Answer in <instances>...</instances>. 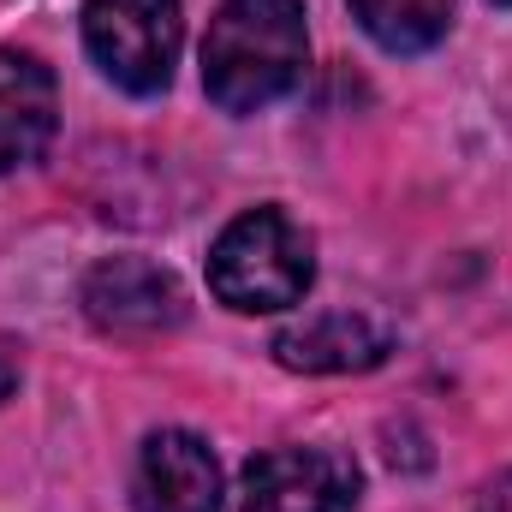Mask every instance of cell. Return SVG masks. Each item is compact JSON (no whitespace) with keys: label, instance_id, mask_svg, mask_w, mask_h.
Wrapping results in <instances>:
<instances>
[{"label":"cell","instance_id":"cell-1","mask_svg":"<svg viewBox=\"0 0 512 512\" xmlns=\"http://www.w3.org/2000/svg\"><path fill=\"white\" fill-rule=\"evenodd\" d=\"M310 66V30L298 0H221L203 36V90L227 114L280 102Z\"/></svg>","mask_w":512,"mask_h":512},{"label":"cell","instance_id":"cell-2","mask_svg":"<svg viewBox=\"0 0 512 512\" xmlns=\"http://www.w3.org/2000/svg\"><path fill=\"white\" fill-rule=\"evenodd\" d=\"M316 280V245L286 209H245L209 251V292L227 310H286Z\"/></svg>","mask_w":512,"mask_h":512},{"label":"cell","instance_id":"cell-3","mask_svg":"<svg viewBox=\"0 0 512 512\" xmlns=\"http://www.w3.org/2000/svg\"><path fill=\"white\" fill-rule=\"evenodd\" d=\"M185 42L179 0H84V48L126 96H161Z\"/></svg>","mask_w":512,"mask_h":512},{"label":"cell","instance_id":"cell-4","mask_svg":"<svg viewBox=\"0 0 512 512\" xmlns=\"http://www.w3.org/2000/svg\"><path fill=\"white\" fill-rule=\"evenodd\" d=\"M84 316L114 334V340H149V334H173L185 322V286L149 262V256H108L84 274V292H78Z\"/></svg>","mask_w":512,"mask_h":512},{"label":"cell","instance_id":"cell-5","mask_svg":"<svg viewBox=\"0 0 512 512\" xmlns=\"http://www.w3.org/2000/svg\"><path fill=\"white\" fill-rule=\"evenodd\" d=\"M358 465L334 447H268L245 465V512H352Z\"/></svg>","mask_w":512,"mask_h":512},{"label":"cell","instance_id":"cell-6","mask_svg":"<svg viewBox=\"0 0 512 512\" xmlns=\"http://www.w3.org/2000/svg\"><path fill=\"white\" fill-rule=\"evenodd\" d=\"M131 507L137 512H221V465H215L209 441L191 435V429H155L137 447Z\"/></svg>","mask_w":512,"mask_h":512},{"label":"cell","instance_id":"cell-7","mask_svg":"<svg viewBox=\"0 0 512 512\" xmlns=\"http://www.w3.org/2000/svg\"><path fill=\"white\" fill-rule=\"evenodd\" d=\"M54 131H60L54 72L24 48H0V173H18V167L42 161Z\"/></svg>","mask_w":512,"mask_h":512},{"label":"cell","instance_id":"cell-8","mask_svg":"<svg viewBox=\"0 0 512 512\" xmlns=\"http://www.w3.org/2000/svg\"><path fill=\"white\" fill-rule=\"evenodd\" d=\"M387 352H393L387 328H376L370 316H352V310L304 316L274 334V358L304 376H364V370L387 364Z\"/></svg>","mask_w":512,"mask_h":512},{"label":"cell","instance_id":"cell-9","mask_svg":"<svg viewBox=\"0 0 512 512\" xmlns=\"http://www.w3.org/2000/svg\"><path fill=\"white\" fill-rule=\"evenodd\" d=\"M352 18L387 54H423L453 30V0H352Z\"/></svg>","mask_w":512,"mask_h":512},{"label":"cell","instance_id":"cell-10","mask_svg":"<svg viewBox=\"0 0 512 512\" xmlns=\"http://www.w3.org/2000/svg\"><path fill=\"white\" fill-rule=\"evenodd\" d=\"M12 387H18V370H12V364H6V358H0V399H6V393H12Z\"/></svg>","mask_w":512,"mask_h":512},{"label":"cell","instance_id":"cell-11","mask_svg":"<svg viewBox=\"0 0 512 512\" xmlns=\"http://www.w3.org/2000/svg\"><path fill=\"white\" fill-rule=\"evenodd\" d=\"M489 512H512V483L501 489V495H489Z\"/></svg>","mask_w":512,"mask_h":512},{"label":"cell","instance_id":"cell-12","mask_svg":"<svg viewBox=\"0 0 512 512\" xmlns=\"http://www.w3.org/2000/svg\"><path fill=\"white\" fill-rule=\"evenodd\" d=\"M495 6H512V0H495Z\"/></svg>","mask_w":512,"mask_h":512}]
</instances>
